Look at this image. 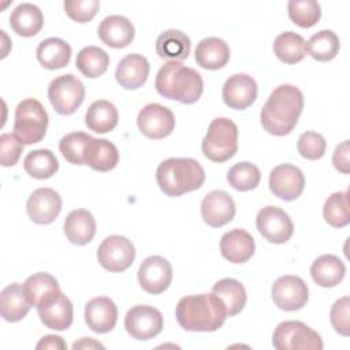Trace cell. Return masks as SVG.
I'll return each instance as SVG.
<instances>
[{
    "label": "cell",
    "instance_id": "6da1fadb",
    "mask_svg": "<svg viewBox=\"0 0 350 350\" xmlns=\"http://www.w3.org/2000/svg\"><path fill=\"white\" fill-rule=\"evenodd\" d=\"M304 109V94L294 85H280L272 90L260 112L264 130L272 135H287L297 126Z\"/></svg>",
    "mask_w": 350,
    "mask_h": 350
},
{
    "label": "cell",
    "instance_id": "7a4b0ae2",
    "mask_svg": "<svg viewBox=\"0 0 350 350\" xmlns=\"http://www.w3.org/2000/svg\"><path fill=\"white\" fill-rule=\"evenodd\" d=\"M175 316L178 324L186 331L213 332L224 324L227 310L216 294H197L180 298Z\"/></svg>",
    "mask_w": 350,
    "mask_h": 350
},
{
    "label": "cell",
    "instance_id": "3957f363",
    "mask_svg": "<svg viewBox=\"0 0 350 350\" xmlns=\"http://www.w3.org/2000/svg\"><path fill=\"white\" fill-rule=\"evenodd\" d=\"M154 88L165 98L194 104L202 94L204 82L194 68L186 67L180 62H167L157 71Z\"/></svg>",
    "mask_w": 350,
    "mask_h": 350
},
{
    "label": "cell",
    "instance_id": "277c9868",
    "mask_svg": "<svg viewBox=\"0 0 350 350\" xmlns=\"http://www.w3.org/2000/svg\"><path fill=\"white\" fill-rule=\"evenodd\" d=\"M156 180L164 194L179 197L200 189L205 182V171L194 159L171 157L159 164Z\"/></svg>",
    "mask_w": 350,
    "mask_h": 350
},
{
    "label": "cell",
    "instance_id": "5b68a950",
    "mask_svg": "<svg viewBox=\"0 0 350 350\" xmlns=\"http://www.w3.org/2000/svg\"><path fill=\"white\" fill-rule=\"evenodd\" d=\"M202 153L215 163L230 160L238 150V127L228 118H216L209 126L201 144Z\"/></svg>",
    "mask_w": 350,
    "mask_h": 350
},
{
    "label": "cell",
    "instance_id": "8992f818",
    "mask_svg": "<svg viewBox=\"0 0 350 350\" xmlns=\"http://www.w3.org/2000/svg\"><path fill=\"white\" fill-rule=\"evenodd\" d=\"M48 127V113L42 104L36 98H25L15 108L14 135L23 144L40 142Z\"/></svg>",
    "mask_w": 350,
    "mask_h": 350
},
{
    "label": "cell",
    "instance_id": "52a82bcc",
    "mask_svg": "<svg viewBox=\"0 0 350 350\" xmlns=\"http://www.w3.org/2000/svg\"><path fill=\"white\" fill-rule=\"evenodd\" d=\"M272 345L278 350H321L323 339L305 323L287 320L275 328Z\"/></svg>",
    "mask_w": 350,
    "mask_h": 350
},
{
    "label": "cell",
    "instance_id": "ba28073f",
    "mask_svg": "<svg viewBox=\"0 0 350 350\" xmlns=\"http://www.w3.org/2000/svg\"><path fill=\"white\" fill-rule=\"evenodd\" d=\"M48 98L57 113L71 115L83 103L85 86L72 74L59 75L48 86Z\"/></svg>",
    "mask_w": 350,
    "mask_h": 350
},
{
    "label": "cell",
    "instance_id": "9c48e42d",
    "mask_svg": "<svg viewBox=\"0 0 350 350\" xmlns=\"http://www.w3.org/2000/svg\"><path fill=\"white\" fill-rule=\"evenodd\" d=\"M135 258V247L126 237L109 235L97 249L100 265L109 272H123L129 269Z\"/></svg>",
    "mask_w": 350,
    "mask_h": 350
},
{
    "label": "cell",
    "instance_id": "30bf717a",
    "mask_svg": "<svg viewBox=\"0 0 350 350\" xmlns=\"http://www.w3.org/2000/svg\"><path fill=\"white\" fill-rule=\"evenodd\" d=\"M163 314L150 305H135L124 316V328L137 340H149L163 329Z\"/></svg>",
    "mask_w": 350,
    "mask_h": 350
},
{
    "label": "cell",
    "instance_id": "8fae6325",
    "mask_svg": "<svg viewBox=\"0 0 350 350\" xmlns=\"http://www.w3.org/2000/svg\"><path fill=\"white\" fill-rule=\"evenodd\" d=\"M256 224L258 232L271 243H286L294 232V224L287 212L273 205L258 211Z\"/></svg>",
    "mask_w": 350,
    "mask_h": 350
},
{
    "label": "cell",
    "instance_id": "7c38bea8",
    "mask_svg": "<svg viewBox=\"0 0 350 350\" xmlns=\"http://www.w3.org/2000/svg\"><path fill=\"white\" fill-rule=\"evenodd\" d=\"M275 305L287 312L302 309L309 299V290L306 283L294 275H284L275 280L271 288Z\"/></svg>",
    "mask_w": 350,
    "mask_h": 350
},
{
    "label": "cell",
    "instance_id": "4fadbf2b",
    "mask_svg": "<svg viewBox=\"0 0 350 350\" xmlns=\"http://www.w3.org/2000/svg\"><path fill=\"white\" fill-rule=\"evenodd\" d=\"M137 124L145 137L150 139H161L172 133L175 127V116L170 108L152 103L138 112Z\"/></svg>",
    "mask_w": 350,
    "mask_h": 350
},
{
    "label": "cell",
    "instance_id": "5bb4252c",
    "mask_svg": "<svg viewBox=\"0 0 350 350\" xmlns=\"http://www.w3.org/2000/svg\"><path fill=\"white\" fill-rule=\"evenodd\" d=\"M305 187V176L294 164H279L269 174V190L284 201L297 200Z\"/></svg>",
    "mask_w": 350,
    "mask_h": 350
},
{
    "label": "cell",
    "instance_id": "9a60e30c",
    "mask_svg": "<svg viewBox=\"0 0 350 350\" xmlns=\"http://www.w3.org/2000/svg\"><path fill=\"white\" fill-rule=\"evenodd\" d=\"M172 280V267L161 256L146 257L138 268L139 286L149 294L164 293Z\"/></svg>",
    "mask_w": 350,
    "mask_h": 350
},
{
    "label": "cell",
    "instance_id": "2e32d148",
    "mask_svg": "<svg viewBox=\"0 0 350 350\" xmlns=\"http://www.w3.org/2000/svg\"><path fill=\"white\" fill-rule=\"evenodd\" d=\"M37 312L42 324L49 329L64 331L72 324L74 308L68 297L62 291L45 298L37 306Z\"/></svg>",
    "mask_w": 350,
    "mask_h": 350
},
{
    "label": "cell",
    "instance_id": "e0dca14e",
    "mask_svg": "<svg viewBox=\"0 0 350 350\" xmlns=\"http://www.w3.org/2000/svg\"><path fill=\"white\" fill-rule=\"evenodd\" d=\"M26 211L31 221L37 224H51L62 211V197L51 187L36 189L26 204Z\"/></svg>",
    "mask_w": 350,
    "mask_h": 350
},
{
    "label": "cell",
    "instance_id": "ac0fdd59",
    "mask_svg": "<svg viewBox=\"0 0 350 350\" xmlns=\"http://www.w3.org/2000/svg\"><path fill=\"white\" fill-rule=\"evenodd\" d=\"M257 83L247 74H234L223 85L221 97L231 109L242 111L249 108L257 98Z\"/></svg>",
    "mask_w": 350,
    "mask_h": 350
},
{
    "label": "cell",
    "instance_id": "d6986e66",
    "mask_svg": "<svg viewBox=\"0 0 350 350\" xmlns=\"http://www.w3.org/2000/svg\"><path fill=\"white\" fill-rule=\"evenodd\" d=\"M201 216L208 226L213 228L223 227L234 219L235 202L227 191L212 190L201 202Z\"/></svg>",
    "mask_w": 350,
    "mask_h": 350
},
{
    "label": "cell",
    "instance_id": "ffe728a7",
    "mask_svg": "<svg viewBox=\"0 0 350 350\" xmlns=\"http://www.w3.org/2000/svg\"><path fill=\"white\" fill-rule=\"evenodd\" d=\"M85 321L96 334L112 331L118 321V308L108 297H96L85 305Z\"/></svg>",
    "mask_w": 350,
    "mask_h": 350
},
{
    "label": "cell",
    "instance_id": "44dd1931",
    "mask_svg": "<svg viewBox=\"0 0 350 350\" xmlns=\"http://www.w3.org/2000/svg\"><path fill=\"white\" fill-rule=\"evenodd\" d=\"M97 33L107 46L120 49L133 42L135 29L129 18L123 15H109L101 21Z\"/></svg>",
    "mask_w": 350,
    "mask_h": 350
},
{
    "label": "cell",
    "instance_id": "7402d4cb",
    "mask_svg": "<svg viewBox=\"0 0 350 350\" xmlns=\"http://www.w3.org/2000/svg\"><path fill=\"white\" fill-rule=\"evenodd\" d=\"M254 249L256 245L253 237L242 228H234L223 234L220 239V253L232 264H243L249 261L254 254Z\"/></svg>",
    "mask_w": 350,
    "mask_h": 350
},
{
    "label": "cell",
    "instance_id": "603a6c76",
    "mask_svg": "<svg viewBox=\"0 0 350 350\" xmlns=\"http://www.w3.org/2000/svg\"><path fill=\"white\" fill-rule=\"evenodd\" d=\"M149 70V62L145 56L139 53H130L118 63L115 78L123 89L134 90L146 82Z\"/></svg>",
    "mask_w": 350,
    "mask_h": 350
},
{
    "label": "cell",
    "instance_id": "cb8c5ba5",
    "mask_svg": "<svg viewBox=\"0 0 350 350\" xmlns=\"http://www.w3.org/2000/svg\"><path fill=\"white\" fill-rule=\"evenodd\" d=\"M196 63L205 70H219L230 60V46L219 37H206L197 44Z\"/></svg>",
    "mask_w": 350,
    "mask_h": 350
},
{
    "label": "cell",
    "instance_id": "d4e9b609",
    "mask_svg": "<svg viewBox=\"0 0 350 350\" xmlns=\"http://www.w3.org/2000/svg\"><path fill=\"white\" fill-rule=\"evenodd\" d=\"M63 230L71 243L83 246L89 243L96 234V220L89 211L74 209L67 215Z\"/></svg>",
    "mask_w": 350,
    "mask_h": 350
},
{
    "label": "cell",
    "instance_id": "484cf974",
    "mask_svg": "<svg viewBox=\"0 0 350 350\" xmlns=\"http://www.w3.org/2000/svg\"><path fill=\"white\" fill-rule=\"evenodd\" d=\"M23 284L11 283L1 290L0 294V313L5 321L16 323L21 321L30 310Z\"/></svg>",
    "mask_w": 350,
    "mask_h": 350
},
{
    "label": "cell",
    "instance_id": "4316f807",
    "mask_svg": "<svg viewBox=\"0 0 350 350\" xmlns=\"http://www.w3.org/2000/svg\"><path fill=\"white\" fill-rule=\"evenodd\" d=\"M10 26L18 36L34 37L44 26V15L37 5L22 3L11 12Z\"/></svg>",
    "mask_w": 350,
    "mask_h": 350
},
{
    "label": "cell",
    "instance_id": "83f0119b",
    "mask_svg": "<svg viewBox=\"0 0 350 350\" xmlns=\"http://www.w3.org/2000/svg\"><path fill=\"white\" fill-rule=\"evenodd\" d=\"M346 273L343 261L334 254H323L317 257L310 267V275L320 287H335L339 284Z\"/></svg>",
    "mask_w": 350,
    "mask_h": 350
},
{
    "label": "cell",
    "instance_id": "f1b7e54d",
    "mask_svg": "<svg viewBox=\"0 0 350 350\" xmlns=\"http://www.w3.org/2000/svg\"><path fill=\"white\" fill-rule=\"evenodd\" d=\"M190 38L186 33L175 29L163 31L156 40V53L161 59H170V62H179L189 57Z\"/></svg>",
    "mask_w": 350,
    "mask_h": 350
},
{
    "label": "cell",
    "instance_id": "f546056e",
    "mask_svg": "<svg viewBox=\"0 0 350 350\" xmlns=\"http://www.w3.org/2000/svg\"><path fill=\"white\" fill-rule=\"evenodd\" d=\"M36 55L44 68L59 70L68 64L71 59V46L62 38L49 37L38 44Z\"/></svg>",
    "mask_w": 350,
    "mask_h": 350
},
{
    "label": "cell",
    "instance_id": "4dcf8cb0",
    "mask_svg": "<svg viewBox=\"0 0 350 350\" xmlns=\"http://www.w3.org/2000/svg\"><path fill=\"white\" fill-rule=\"evenodd\" d=\"M118 161L119 152L111 141L104 138L90 139L85 156V165H89L90 168L100 172H107L113 170Z\"/></svg>",
    "mask_w": 350,
    "mask_h": 350
},
{
    "label": "cell",
    "instance_id": "1f68e13d",
    "mask_svg": "<svg viewBox=\"0 0 350 350\" xmlns=\"http://www.w3.org/2000/svg\"><path fill=\"white\" fill-rule=\"evenodd\" d=\"M119 120L116 107L107 100H97L90 104L85 113V123L90 131L105 134L112 131Z\"/></svg>",
    "mask_w": 350,
    "mask_h": 350
},
{
    "label": "cell",
    "instance_id": "d6a6232c",
    "mask_svg": "<svg viewBox=\"0 0 350 350\" xmlns=\"http://www.w3.org/2000/svg\"><path fill=\"white\" fill-rule=\"evenodd\" d=\"M212 293L216 294L224 304L227 316H235L243 310L246 305V290L241 282L232 278H224L216 282L212 287Z\"/></svg>",
    "mask_w": 350,
    "mask_h": 350
},
{
    "label": "cell",
    "instance_id": "836d02e7",
    "mask_svg": "<svg viewBox=\"0 0 350 350\" xmlns=\"http://www.w3.org/2000/svg\"><path fill=\"white\" fill-rule=\"evenodd\" d=\"M306 41L294 31L280 33L273 41V53L286 64H295L306 56Z\"/></svg>",
    "mask_w": 350,
    "mask_h": 350
},
{
    "label": "cell",
    "instance_id": "e575fe53",
    "mask_svg": "<svg viewBox=\"0 0 350 350\" xmlns=\"http://www.w3.org/2000/svg\"><path fill=\"white\" fill-rule=\"evenodd\" d=\"M23 168L31 178L48 179L57 172L59 161L49 149H36L26 154Z\"/></svg>",
    "mask_w": 350,
    "mask_h": 350
},
{
    "label": "cell",
    "instance_id": "d590c367",
    "mask_svg": "<svg viewBox=\"0 0 350 350\" xmlns=\"http://www.w3.org/2000/svg\"><path fill=\"white\" fill-rule=\"evenodd\" d=\"M23 290L29 304L37 308L45 298L60 291V287L52 275L46 272H37L25 280Z\"/></svg>",
    "mask_w": 350,
    "mask_h": 350
},
{
    "label": "cell",
    "instance_id": "8d00e7d4",
    "mask_svg": "<svg viewBox=\"0 0 350 350\" xmlns=\"http://www.w3.org/2000/svg\"><path fill=\"white\" fill-rule=\"evenodd\" d=\"M75 66L86 78H97L108 70L109 56L98 46H85L78 52Z\"/></svg>",
    "mask_w": 350,
    "mask_h": 350
},
{
    "label": "cell",
    "instance_id": "74e56055",
    "mask_svg": "<svg viewBox=\"0 0 350 350\" xmlns=\"http://www.w3.org/2000/svg\"><path fill=\"white\" fill-rule=\"evenodd\" d=\"M339 37L332 30H320L306 42V51L317 62H329L339 52Z\"/></svg>",
    "mask_w": 350,
    "mask_h": 350
},
{
    "label": "cell",
    "instance_id": "f35d334b",
    "mask_svg": "<svg viewBox=\"0 0 350 350\" xmlns=\"http://www.w3.org/2000/svg\"><path fill=\"white\" fill-rule=\"evenodd\" d=\"M323 215L329 226L336 228L346 227L350 223L349 191L332 193L324 202Z\"/></svg>",
    "mask_w": 350,
    "mask_h": 350
},
{
    "label": "cell",
    "instance_id": "ab89813d",
    "mask_svg": "<svg viewBox=\"0 0 350 350\" xmlns=\"http://www.w3.org/2000/svg\"><path fill=\"white\" fill-rule=\"evenodd\" d=\"M261 180V172L258 167L249 161H241L234 164L227 172V182L238 191H249L258 186Z\"/></svg>",
    "mask_w": 350,
    "mask_h": 350
},
{
    "label": "cell",
    "instance_id": "60d3db41",
    "mask_svg": "<svg viewBox=\"0 0 350 350\" xmlns=\"http://www.w3.org/2000/svg\"><path fill=\"white\" fill-rule=\"evenodd\" d=\"M93 137L83 131L66 134L59 142V150L63 157L74 165H85L88 145Z\"/></svg>",
    "mask_w": 350,
    "mask_h": 350
},
{
    "label": "cell",
    "instance_id": "b9f144b4",
    "mask_svg": "<svg viewBox=\"0 0 350 350\" xmlns=\"http://www.w3.org/2000/svg\"><path fill=\"white\" fill-rule=\"evenodd\" d=\"M287 12L288 18L304 29L314 26L321 16V8L314 0H290L287 3Z\"/></svg>",
    "mask_w": 350,
    "mask_h": 350
},
{
    "label": "cell",
    "instance_id": "7bdbcfd3",
    "mask_svg": "<svg viewBox=\"0 0 350 350\" xmlns=\"http://www.w3.org/2000/svg\"><path fill=\"white\" fill-rule=\"evenodd\" d=\"M327 148L325 138L316 131H305L297 142L298 153L308 160H319L324 156Z\"/></svg>",
    "mask_w": 350,
    "mask_h": 350
},
{
    "label": "cell",
    "instance_id": "ee69618b",
    "mask_svg": "<svg viewBox=\"0 0 350 350\" xmlns=\"http://www.w3.org/2000/svg\"><path fill=\"white\" fill-rule=\"evenodd\" d=\"M66 14L78 23L92 21L100 8L98 0H67L63 3Z\"/></svg>",
    "mask_w": 350,
    "mask_h": 350
},
{
    "label": "cell",
    "instance_id": "f6af8a7d",
    "mask_svg": "<svg viewBox=\"0 0 350 350\" xmlns=\"http://www.w3.org/2000/svg\"><path fill=\"white\" fill-rule=\"evenodd\" d=\"M329 320L334 329L343 335L349 336L350 334V298L342 297L331 308Z\"/></svg>",
    "mask_w": 350,
    "mask_h": 350
},
{
    "label": "cell",
    "instance_id": "bcb514c9",
    "mask_svg": "<svg viewBox=\"0 0 350 350\" xmlns=\"http://www.w3.org/2000/svg\"><path fill=\"white\" fill-rule=\"evenodd\" d=\"M23 152V144L14 134H1L0 137V163L3 167H12L18 163Z\"/></svg>",
    "mask_w": 350,
    "mask_h": 350
},
{
    "label": "cell",
    "instance_id": "7dc6e473",
    "mask_svg": "<svg viewBox=\"0 0 350 350\" xmlns=\"http://www.w3.org/2000/svg\"><path fill=\"white\" fill-rule=\"evenodd\" d=\"M349 139H345L342 144H339L332 154V164L334 167L342 172L349 174L350 172V148H349Z\"/></svg>",
    "mask_w": 350,
    "mask_h": 350
},
{
    "label": "cell",
    "instance_id": "c3c4849f",
    "mask_svg": "<svg viewBox=\"0 0 350 350\" xmlns=\"http://www.w3.org/2000/svg\"><path fill=\"white\" fill-rule=\"evenodd\" d=\"M36 349H57V350H64V349H67V343L63 340V338H60L57 335H45L37 343Z\"/></svg>",
    "mask_w": 350,
    "mask_h": 350
},
{
    "label": "cell",
    "instance_id": "681fc988",
    "mask_svg": "<svg viewBox=\"0 0 350 350\" xmlns=\"http://www.w3.org/2000/svg\"><path fill=\"white\" fill-rule=\"evenodd\" d=\"M72 349L74 350H77V349H104V345L97 342L93 338H82L81 340H78L72 345Z\"/></svg>",
    "mask_w": 350,
    "mask_h": 350
}]
</instances>
